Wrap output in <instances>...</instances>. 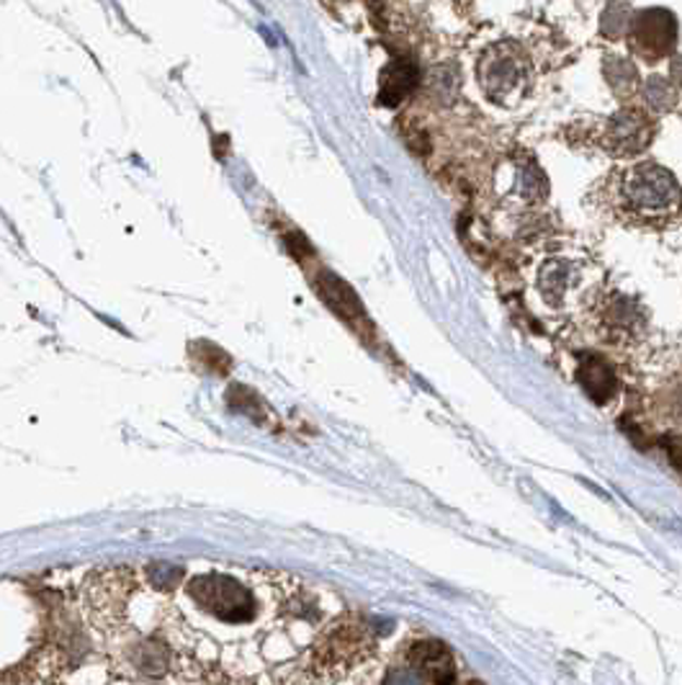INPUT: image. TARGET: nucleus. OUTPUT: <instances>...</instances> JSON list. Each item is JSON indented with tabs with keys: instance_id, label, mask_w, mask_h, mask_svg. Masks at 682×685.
<instances>
[{
	"instance_id": "7ed1b4c3",
	"label": "nucleus",
	"mask_w": 682,
	"mask_h": 685,
	"mask_svg": "<svg viewBox=\"0 0 682 685\" xmlns=\"http://www.w3.org/2000/svg\"><path fill=\"white\" fill-rule=\"evenodd\" d=\"M590 271L593 261L585 250L557 245V248L538 252L530 265V284L551 312H572L585 302L587 288H590Z\"/></svg>"
},
{
	"instance_id": "0eeeda50",
	"label": "nucleus",
	"mask_w": 682,
	"mask_h": 685,
	"mask_svg": "<svg viewBox=\"0 0 682 685\" xmlns=\"http://www.w3.org/2000/svg\"><path fill=\"white\" fill-rule=\"evenodd\" d=\"M674 42H678V24H674L672 13L662 9L644 11L642 16H636L629 34L631 49L646 62L665 60L674 49Z\"/></svg>"
},
{
	"instance_id": "423d86ee",
	"label": "nucleus",
	"mask_w": 682,
	"mask_h": 685,
	"mask_svg": "<svg viewBox=\"0 0 682 685\" xmlns=\"http://www.w3.org/2000/svg\"><path fill=\"white\" fill-rule=\"evenodd\" d=\"M121 647V665L129 673L145 683H163L168 681L178 662H181V649L168 639L165 631H149V634H132Z\"/></svg>"
},
{
	"instance_id": "39448f33",
	"label": "nucleus",
	"mask_w": 682,
	"mask_h": 685,
	"mask_svg": "<svg viewBox=\"0 0 682 685\" xmlns=\"http://www.w3.org/2000/svg\"><path fill=\"white\" fill-rule=\"evenodd\" d=\"M371 631L369 626L354 618H343L314 645L312 662L314 670L322 675H340L358 665V660H363L369 654L371 647Z\"/></svg>"
},
{
	"instance_id": "ddd939ff",
	"label": "nucleus",
	"mask_w": 682,
	"mask_h": 685,
	"mask_svg": "<svg viewBox=\"0 0 682 685\" xmlns=\"http://www.w3.org/2000/svg\"><path fill=\"white\" fill-rule=\"evenodd\" d=\"M382 685H426V683H422V677L415 673L412 668L397 665V668H392L390 673L384 675Z\"/></svg>"
},
{
	"instance_id": "1a4fd4ad",
	"label": "nucleus",
	"mask_w": 682,
	"mask_h": 685,
	"mask_svg": "<svg viewBox=\"0 0 682 685\" xmlns=\"http://www.w3.org/2000/svg\"><path fill=\"white\" fill-rule=\"evenodd\" d=\"M651 137V121L646 119L644 111H621L619 117H613L606 125L602 132V144L613 155H634L638 150L646 147Z\"/></svg>"
},
{
	"instance_id": "f8f14e48",
	"label": "nucleus",
	"mask_w": 682,
	"mask_h": 685,
	"mask_svg": "<svg viewBox=\"0 0 682 685\" xmlns=\"http://www.w3.org/2000/svg\"><path fill=\"white\" fill-rule=\"evenodd\" d=\"M142 577H145V582L155 593L168 595L183 588L186 569L181 565H170V562H149V565L142 567Z\"/></svg>"
},
{
	"instance_id": "f03ea898",
	"label": "nucleus",
	"mask_w": 682,
	"mask_h": 685,
	"mask_svg": "<svg viewBox=\"0 0 682 685\" xmlns=\"http://www.w3.org/2000/svg\"><path fill=\"white\" fill-rule=\"evenodd\" d=\"M253 572H227V569H210L199 572L183 582V595L206 618L227 624L246 626L261 618L263 603L258 593Z\"/></svg>"
},
{
	"instance_id": "9d476101",
	"label": "nucleus",
	"mask_w": 682,
	"mask_h": 685,
	"mask_svg": "<svg viewBox=\"0 0 682 685\" xmlns=\"http://www.w3.org/2000/svg\"><path fill=\"white\" fill-rule=\"evenodd\" d=\"M579 379H583L585 392L595 402H600V405L608 402V397L615 392V374L600 358H587L583 364V371H579Z\"/></svg>"
},
{
	"instance_id": "f257e3e1",
	"label": "nucleus",
	"mask_w": 682,
	"mask_h": 685,
	"mask_svg": "<svg viewBox=\"0 0 682 685\" xmlns=\"http://www.w3.org/2000/svg\"><path fill=\"white\" fill-rule=\"evenodd\" d=\"M602 201L610 214L636 227H659L672 222L682 209L678 178L657 163H631L610 173L602 186Z\"/></svg>"
},
{
	"instance_id": "9b49d317",
	"label": "nucleus",
	"mask_w": 682,
	"mask_h": 685,
	"mask_svg": "<svg viewBox=\"0 0 682 685\" xmlns=\"http://www.w3.org/2000/svg\"><path fill=\"white\" fill-rule=\"evenodd\" d=\"M415 81H418V70L412 68L409 62H394L390 64V70L384 72L382 78V98L384 104H399L402 98L407 96L409 91H412Z\"/></svg>"
},
{
	"instance_id": "6e6552de",
	"label": "nucleus",
	"mask_w": 682,
	"mask_h": 685,
	"mask_svg": "<svg viewBox=\"0 0 682 685\" xmlns=\"http://www.w3.org/2000/svg\"><path fill=\"white\" fill-rule=\"evenodd\" d=\"M407 668L430 685H456L458 670L454 652L441 639H418L407 649Z\"/></svg>"
},
{
	"instance_id": "20e7f679",
	"label": "nucleus",
	"mask_w": 682,
	"mask_h": 685,
	"mask_svg": "<svg viewBox=\"0 0 682 685\" xmlns=\"http://www.w3.org/2000/svg\"><path fill=\"white\" fill-rule=\"evenodd\" d=\"M477 78L484 96L498 106H515L534 85V68L526 52L513 42L492 45L477 64Z\"/></svg>"
}]
</instances>
